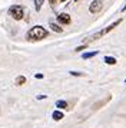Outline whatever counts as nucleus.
Here are the masks:
<instances>
[{
    "label": "nucleus",
    "instance_id": "obj_20",
    "mask_svg": "<svg viewBox=\"0 0 126 128\" xmlns=\"http://www.w3.org/2000/svg\"><path fill=\"white\" fill-rule=\"evenodd\" d=\"M62 2H66V0H62Z\"/></svg>",
    "mask_w": 126,
    "mask_h": 128
},
{
    "label": "nucleus",
    "instance_id": "obj_10",
    "mask_svg": "<svg viewBox=\"0 0 126 128\" xmlns=\"http://www.w3.org/2000/svg\"><path fill=\"white\" fill-rule=\"evenodd\" d=\"M56 106L60 108V110H64V108H67V102H66V101H57Z\"/></svg>",
    "mask_w": 126,
    "mask_h": 128
},
{
    "label": "nucleus",
    "instance_id": "obj_17",
    "mask_svg": "<svg viewBox=\"0 0 126 128\" xmlns=\"http://www.w3.org/2000/svg\"><path fill=\"white\" fill-rule=\"evenodd\" d=\"M46 95H37V99H45Z\"/></svg>",
    "mask_w": 126,
    "mask_h": 128
},
{
    "label": "nucleus",
    "instance_id": "obj_19",
    "mask_svg": "<svg viewBox=\"0 0 126 128\" xmlns=\"http://www.w3.org/2000/svg\"><path fill=\"white\" fill-rule=\"evenodd\" d=\"M74 2H80V0H74Z\"/></svg>",
    "mask_w": 126,
    "mask_h": 128
},
{
    "label": "nucleus",
    "instance_id": "obj_16",
    "mask_svg": "<svg viewBox=\"0 0 126 128\" xmlns=\"http://www.w3.org/2000/svg\"><path fill=\"white\" fill-rule=\"evenodd\" d=\"M34 76H36L37 79H42V78H43V75H42V74H36V75H34Z\"/></svg>",
    "mask_w": 126,
    "mask_h": 128
},
{
    "label": "nucleus",
    "instance_id": "obj_5",
    "mask_svg": "<svg viewBox=\"0 0 126 128\" xmlns=\"http://www.w3.org/2000/svg\"><path fill=\"white\" fill-rule=\"evenodd\" d=\"M70 16H69L67 13H60V14H57V22L62 24H69L70 23Z\"/></svg>",
    "mask_w": 126,
    "mask_h": 128
},
{
    "label": "nucleus",
    "instance_id": "obj_12",
    "mask_svg": "<svg viewBox=\"0 0 126 128\" xmlns=\"http://www.w3.org/2000/svg\"><path fill=\"white\" fill-rule=\"evenodd\" d=\"M24 82H26V78H24V76H17L16 78V85H23V84H24Z\"/></svg>",
    "mask_w": 126,
    "mask_h": 128
},
{
    "label": "nucleus",
    "instance_id": "obj_8",
    "mask_svg": "<svg viewBox=\"0 0 126 128\" xmlns=\"http://www.w3.org/2000/svg\"><path fill=\"white\" fill-rule=\"evenodd\" d=\"M103 60H105V64H108V65H116V58H113V56H105Z\"/></svg>",
    "mask_w": 126,
    "mask_h": 128
},
{
    "label": "nucleus",
    "instance_id": "obj_13",
    "mask_svg": "<svg viewBox=\"0 0 126 128\" xmlns=\"http://www.w3.org/2000/svg\"><path fill=\"white\" fill-rule=\"evenodd\" d=\"M69 74H70L72 76H83L85 75V74H82V72H76V70H70Z\"/></svg>",
    "mask_w": 126,
    "mask_h": 128
},
{
    "label": "nucleus",
    "instance_id": "obj_21",
    "mask_svg": "<svg viewBox=\"0 0 126 128\" xmlns=\"http://www.w3.org/2000/svg\"><path fill=\"white\" fill-rule=\"evenodd\" d=\"M125 84H126V79H125Z\"/></svg>",
    "mask_w": 126,
    "mask_h": 128
},
{
    "label": "nucleus",
    "instance_id": "obj_11",
    "mask_svg": "<svg viewBox=\"0 0 126 128\" xmlns=\"http://www.w3.org/2000/svg\"><path fill=\"white\" fill-rule=\"evenodd\" d=\"M43 2H45V0H34V7H36V10H37V12L42 9V6H43Z\"/></svg>",
    "mask_w": 126,
    "mask_h": 128
},
{
    "label": "nucleus",
    "instance_id": "obj_6",
    "mask_svg": "<svg viewBox=\"0 0 126 128\" xmlns=\"http://www.w3.org/2000/svg\"><path fill=\"white\" fill-rule=\"evenodd\" d=\"M52 118H53L55 121H60V120L63 118V112L62 111H55V112L52 114Z\"/></svg>",
    "mask_w": 126,
    "mask_h": 128
},
{
    "label": "nucleus",
    "instance_id": "obj_14",
    "mask_svg": "<svg viewBox=\"0 0 126 128\" xmlns=\"http://www.w3.org/2000/svg\"><path fill=\"white\" fill-rule=\"evenodd\" d=\"M87 48V45H82V46H77L76 48V52H79V50H83V49H86Z\"/></svg>",
    "mask_w": 126,
    "mask_h": 128
},
{
    "label": "nucleus",
    "instance_id": "obj_1",
    "mask_svg": "<svg viewBox=\"0 0 126 128\" xmlns=\"http://www.w3.org/2000/svg\"><path fill=\"white\" fill-rule=\"evenodd\" d=\"M49 35V32L43 28V26H33L32 29L29 30L27 33H26V38H27L29 40H42L43 38Z\"/></svg>",
    "mask_w": 126,
    "mask_h": 128
},
{
    "label": "nucleus",
    "instance_id": "obj_18",
    "mask_svg": "<svg viewBox=\"0 0 126 128\" xmlns=\"http://www.w3.org/2000/svg\"><path fill=\"white\" fill-rule=\"evenodd\" d=\"M125 10H126V4H125L123 7H122V12H125Z\"/></svg>",
    "mask_w": 126,
    "mask_h": 128
},
{
    "label": "nucleus",
    "instance_id": "obj_3",
    "mask_svg": "<svg viewBox=\"0 0 126 128\" xmlns=\"http://www.w3.org/2000/svg\"><path fill=\"white\" fill-rule=\"evenodd\" d=\"M9 14L14 20H22L23 16H24V12H23V7L19 6V4H13V6L9 7Z\"/></svg>",
    "mask_w": 126,
    "mask_h": 128
},
{
    "label": "nucleus",
    "instance_id": "obj_9",
    "mask_svg": "<svg viewBox=\"0 0 126 128\" xmlns=\"http://www.w3.org/2000/svg\"><path fill=\"white\" fill-rule=\"evenodd\" d=\"M49 26L52 28V30H55V32H57V33H62V32H63V29H62V28H60L59 24L53 23V22H50V23H49Z\"/></svg>",
    "mask_w": 126,
    "mask_h": 128
},
{
    "label": "nucleus",
    "instance_id": "obj_7",
    "mask_svg": "<svg viewBox=\"0 0 126 128\" xmlns=\"http://www.w3.org/2000/svg\"><path fill=\"white\" fill-rule=\"evenodd\" d=\"M97 55V50H93V52H85L82 55V58L83 59H90V58H95Z\"/></svg>",
    "mask_w": 126,
    "mask_h": 128
},
{
    "label": "nucleus",
    "instance_id": "obj_4",
    "mask_svg": "<svg viewBox=\"0 0 126 128\" xmlns=\"http://www.w3.org/2000/svg\"><path fill=\"white\" fill-rule=\"evenodd\" d=\"M102 6H103V0H93L89 6V12L90 13H99L102 10Z\"/></svg>",
    "mask_w": 126,
    "mask_h": 128
},
{
    "label": "nucleus",
    "instance_id": "obj_2",
    "mask_svg": "<svg viewBox=\"0 0 126 128\" xmlns=\"http://www.w3.org/2000/svg\"><path fill=\"white\" fill-rule=\"evenodd\" d=\"M122 20H123L122 18H120V19H118V20H115V22H113L112 24H109V26H106L105 29L99 30V32H96V33H93V35H92L90 38H87V39H86V42H93V40H96V39H99V38H102V36H105L106 33H109L110 30H113L115 28L118 26V24H120V23H122Z\"/></svg>",
    "mask_w": 126,
    "mask_h": 128
},
{
    "label": "nucleus",
    "instance_id": "obj_15",
    "mask_svg": "<svg viewBox=\"0 0 126 128\" xmlns=\"http://www.w3.org/2000/svg\"><path fill=\"white\" fill-rule=\"evenodd\" d=\"M49 3H50V6H52V7H55V4L57 3V0H49Z\"/></svg>",
    "mask_w": 126,
    "mask_h": 128
}]
</instances>
